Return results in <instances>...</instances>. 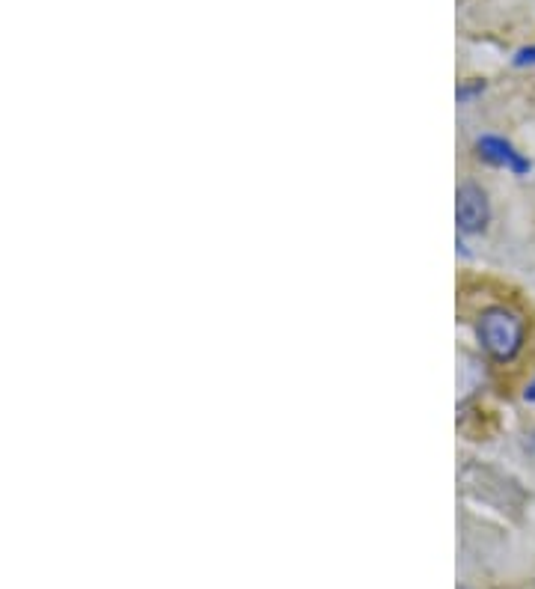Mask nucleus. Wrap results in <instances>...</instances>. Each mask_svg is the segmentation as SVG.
<instances>
[{"instance_id":"nucleus-1","label":"nucleus","mask_w":535,"mask_h":589,"mask_svg":"<svg viewBox=\"0 0 535 589\" xmlns=\"http://www.w3.org/2000/svg\"><path fill=\"white\" fill-rule=\"evenodd\" d=\"M479 343L497 360H512L524 346V322L506 307H491L479 319Z\"/></svg>"},{"instance_id":"nucleus-2","label":"nucleus","mask_w":535,"mask_h":589,"mask_svg":"<svg viewBox=\"0 0 535 589\" xmlns=\"http://www.w3.org/2000/svg\"><path fill=\"white\" fill-rule=\"evenodd\" d=\"M455 218H458V227L464 233H476V230L485 227V221H488V200H485L482 188H476L473 182H464L458 188Z\"/></svg>"},{"instance_id":"nucleus-3","label":"nucleus","mask_w":535,"mask_h":589,"mask_svg":"<svg viewBox=\"0 0 535 589\" xmlns=\"http://www.w3.org/2000/svg\"><path fill=\"white\" fill-rule=\"evenodd\" d=\"M479 152H482V158H488L491 164L509 167V170L518 173V176L530 170V161H527L521 152H515V146H512L509 140H503V137H482V140H479Z\"/></svg>"},{"instance_id":"nucleus-4","label":"nucleus","mask_w":535,"mask_h":589,"mask_svg":"<svg viewBox=\"0 0 535 589\" xmlns=\"http://www.w3.org/2000/svg\"><path fill=\"white\" fill-rule=\"evenodd\" d=\"M515 66H535V48H524V51H518Z\"/></svg>"},{"instance_id":"nucleus-5","label":"nucleus","mask_w":535,"mask_h":589,"mask_svg":"<svg viewBox=\"0 0 535 589\" xmlns=\"http://www.w3.org/2000/svg\"><path fill=\"white\" fill-rule=\"evenodd\" d=\"M527 399H535V384L530 387V390H527Z\"/></svg>"}]
</instances>
